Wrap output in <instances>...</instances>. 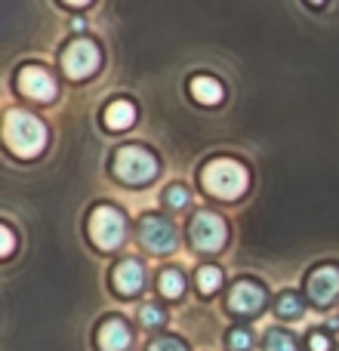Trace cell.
Segmentation results:
<instances>
[{
  "label": "cell",
  "instance_id": "10",
  "mask_svg": "<svg viewBox=\"0 0 339 351\" xmlns=\"http://www.w3.org/2000/svg\"><path fill=\"white\" fill-rule=\"evenodd\" d=\"M19 86H22L25 96L37 99V102H49L56 96V80L43 68H25L22 77H19Z\"/></svg>",
  "mask_w": 339,
  "mask_h": 351
},
{
  "label": "cell",
  "instance_id": "4",
  "mask_svg": "<svg viewBox=\"0 0 339 351\" xmlns=\"http://www.w3.org/2000/svg\"><path fill=\"white\" fill-rule=\"evenodd\" d=\"M124 234H127V222H124V216L115 210V206H99V210H93L90 216V237L96 247L102 250H115L117 243L124 241Z\"/></svg>",
  "mask_w": 339,
  "mask_h": 351
},
{
  "label": "cell",
  "instance_id": "15",
  "mask_svg": "<svg viewBox=\"0 0 339 351\" xmlns=\"http://www.w3.org/2000/svg\"><path fill=\"white\" fill-rule=\"evenodd\" d=\"M182 290H185V278H182V271L167 268V271L161 274V293H164L167 299H179Z\"/></svg>",
  "mask_w": 339,
  "mask_h": 351
},
{
  "label": "cell",
  "instance_id": "21",
  "mask_svg": "<svg viewBox=\"0 0 339 351\" xmlns=\"http://www.w3.org/2000/svg\"><path fill=\"white\" fill-rule=\"evenodd\" d=\"M229 342H231V348H235V351H244V348H250V346H253V336H250L247 330H235Z\"/></svg>",
  "mask_w": 339,
  "mask_h": 351
},
{
  "label": "cell",
  "instance_id": "23",
  "mask_svg": "<svg viewBox=\"0 0 339 351\" xmlns=\"http://www.w3.org/2000/svg\"><path fill=\"white\" fill-rule=\"evenodd\" d=\"M0 253H3V256L12 253V231L6 228V225L0 228Z\"/></svg>",
  "mask_w": 339,
  "mask_h": 351
},
{
  "label": "cell",
  "instance_id": "2",
  "mask_svg": "<svg viewBox=\"0 0 339 351\" xmlns=\"http://www.w3.org/2000/svg\"><path fill=\"white\" fill-rule=\"evenodd\" d=\"M200 182H204V188L213 194V197L235 200V197H241L244 188H247V170H244L237 160L219 158V160H210V164L204 167Z\"/></svg>",
  "mask_w": 339,
  "mask_h": 351
},
{
  "label": "cell",
  "instance_id": "8",
  "mask_svg": "<svg viewBox=\"0 0 339 351\" xmlns=\"http://www.w3.org/2000/svg\"><path fill=\"white\" fill-rule=\"evenodd\" d=\"M229 305L231 311H237V315H259L262 305H266V293H262V287L250 284V280H241V284L231 290L229 296Z\"/></svg>",
  "mask_w": 339,
  "mask_h": 351
},
{
  "label": "cell",
  "instance_id": "24",
  "mask_svg": "<svg viewBox=\"0 0 339 351\" xmlns=\"http://www.w3.org/2000/svg\"><path fill=\"white\" fill-rule=\"evenodd\" d=\"M309 346H312V351H330V339L327 336H321V333H315Z\"/></svg>",
  "mask_w": 339,
  "mask_h": 351
},
{
  "label": "cell",
  "instance_id": "19",
  "mask_svg": "<svg viewBox=\"0 0 339 351\" xmlns=\"http://www.w3.org/2000/svg\"><path fill=\"white\" fill-rule=\"evenodd\" d=\"M164 200H167V206H173V210H182V206H188V191L182 185H170Z\"/></svg>",
  "mask_w": 339,
  "mask_h": 351
},
{
  "label": "cell",
  "instance_id": "5",
  "mask_svg": "<svg viewBox=\"0 0 339 351\" xmlns=\"http://www.w3.org/2000/svg\"><path fill=\"white\" fill-rule=\"evenodd\" d=\"M225 237H229V228H225V222L219 216H213V213H198L191 222V243L198 250H204V253H213V250H219L225 243Z\"/></svg>",
  "mask_w": 339,
  "mask_h": 351
},
{
  "label": "cell",
  "instance_id": "18",
  "mask_svg": "<svg viewBox=\"0 0 339 351\" xmlns=\"http://www.w3.org/2000/svg\"><path fill=\"white\" fill-rule=\"evenodd\" d=\"M266 351H296V346H293V339L284 330H272L266 339Z\"/></svg>",
  "mask_w": 339,
  "mask_h": 351
},
{
  "label": "cell",
  "instance_id": "14",
  "mask_svg": "<svg viewBox=\"0 0 339 351\" xmlns=\"http://www.w3.org/2000/svg\"><path fill=\"white\" fill-rule=\"evenodd\" d=\"M191 93H194V99L204 102V105L222 102V86H219L213 77H194L191 80Z\"/></svg>",
  "mask_w": 339,
  "mask_h": 351
},
{
  "label": "cell",
  "instance_id": "12",
  "mask_svg": "<svg viewBox=\"0 0 339 351\" xmlns=\"http://www.w3.org/2000/svg\"><path fill=\"white\" fill-rule=\"evenodd\" d=\"M142 280H145V274H142V265L136 259H127L115 268V290L121 293V296H133V293H139Z\"/></svg>",
  "mask_w": 339,
  "mask_h": 351
},
{
  "label": "cell",
  "instance_id": "17",
  "mask_svg": "<svg viewBox=\"0 0 339 351\" xmlns=\"http://www.w3.org/2000/svg\"><path fill=\"white\" fill-rule=\"evenodd\" d=\"M278 315L281 317H299L303 315V302H299L296 293H284V296L278 299Z\"/></svg>",
  "mask_w": 339,
  "mask_h": 351
},
{
  "label": "cell",
  "instance_id": "3",
  "mask_svg": "<svg viewBox=\"0 0 339 351\" xmlns=\"http://www.w3.org/2000/svg\"><path fill=\"white\" fill-rule=\"evenodd\" d=\"M115 173L121 176L124 182H130V185H142V182L154 179V173H158V160H154L145 148L130 145V148H121V152H117Z\"/></svg>",
  "mask_w": 339,
  "mask_h": 351
},
{
  "label": "cell",
  "instance_id": "26",
  "mask_svg": "<svg viewBox=\"0 0 339 351\" xmlns=\"http://www.w3.org/2000/svg\"><path fill=\"white\" fill-rule=\"evenodd\" d=\"M312 3H315V6H321V3H324V0H312Z\"/></svg>",
  "mask_w": 339,
  "mask_h": 351
},
{
  "label": "cell",
  "instance_id": "20",
  "mask_svg": "<svg viewBox=\"0 0 339 351\" xmlns=\"http://www.w3.org/2000/svg\"><path fill=\"white\" fill-rule=\"evenodd\" d=\"M139 321L145 324L148 330H152V327H161V324H164V311H161L158 305H145V308L139 311Z\"/></svg>",
  "mask_w": 339,
  "mask_h": 351
},
{
  "label": "cell",
  "instance_id": "22",
  "mask_svg": "<svg viewBox=\"0 0 339 351\" xmlns=\"http://www.w3.org/2000/svg\"><path fill=\"white\" fill-rule=\"evenodd\" d=\"M145 351H185V346H182L179 339H158V342H152Z\"/></svg>",
  "mask_w": 339,
  "mask_h": 351
},
{
  "label": "cell",
  "instance_id": "11",
  "mask_svg": "<svg viewBox=\"0 0 339 351\" xmlns=\"http://www.w3.org/2000/svg\"><path fill=\"white\" fill-rule=\"evenodd\" d=\"M99 346H102V351H127L133 346V333H130V327L124 321L111 317L99 330Z\"/></svg>",
  "mask_w": 339,
  "mask_h": 351
},
{
  "label": "cell",
  "instance_id": "16",
  "mask_svg": "<svg viewBox=\"0 0 339 351\" xmlns=\"http://www.w3.org/2000/svg\"><path fill=\"white\" fill-rule=\"evenodd\" d=\"M219 284H222V271H219V268L204 265V268L198 271V290H200V293H216Z\"/></svg>",
  "mask_w": 339,
  "mask_h": 351
},
{
  "label": "cell",
  "instance_id": "25",
  "mask_svg": "<svg viewBox=\"0 0 339 351\" xmlns=\"http://www.w3.org/2000/svg\"><path fill=\"white\" fill-rule=\"evenodd\" d=\"M65 3H74V6H86L90 0H65Z\"/></svg>",
  "mask_w": 339,
  "mask_h": 351
},
{
  "label": "cell",
  "instance_id": "7",
  "mask_svg": "<svg viewBox=\"0 0 339 351\" xmlns=\"http://www.w3.org/2000/svg\"><path fill=\"white\" fill-rule=\"evenodd\" d=\"M139 241H142V247L152 250V253H170V250L176 247V231L167 219L145 216L139 225Z\"/></svg>",
  "mask_w": 339,
  "mask_h": 351
},
{
  "label": "cell",
  "instance_id": "13",
  "mask_svg": "<svg viewBox=\"0 0 339 351\" xmlns=\"http://www.w3.org/2000/svg\"><path fill=\"white\" fill-rule=\"evenodd\" d=\"M133 121H136V108L127 99H117V102H111L105 108V123L111 130H127V127H133Z\"/></svg>",
  "mask_w": 339,
  "mask_h": 351
},
{
  "label": "cell",
  "instance_id": "1",
  "mask_svg": "<svg viewBox=\"0 0 339 351\" xmlns=\"http://www.w3.org/2000/svg\"><path fill=\"white\" fill-rule=\"evenodd\" d=\"M3 139L10 152L19 158H37L47 145V130L37 117L25 114V111H10L3 121Z\"/></svg>",
  "mask_w": 339,
  "mask_h": 351
},
{
  "label": "cell",
  "instance_id": "6",
  "mask_svg": "<svg viewBox=\"0 0 339 351\" xmlns=\"http://www.w3.org/2000/svg\"><path fill=\"white\" fill-rule=\"evenodd\" d=\"M96 65H99V47L93 40H74L62 56V68L74 80H84L86 74H93Z\"/></svg>",
  "mask_w": 339,
  "mask_h": 351
},
{
  "label": "cell",
  "instance_id": "9",
  "mask_svg": "<svg viewBox=\"0 0 339 351\" xmlns=\"http://www.w3.org/2000/svg\"><path fill=\"white\" fill-rule=\"evenodd\" d=\"M309 296L318 305H330L339 296V268L324 265L309 278Z\"/></svg>",
  "mask_w": 339,
  "mask_h": 351
}]
</instances>
